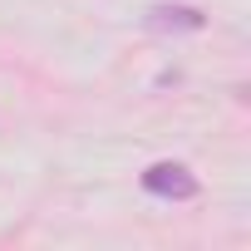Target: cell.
Instances as JSON below:
<instances>
[{"label":"cell","mask_w":251,"mask_h":251,"mask_svg":"<svg viewBox=\"0 0 251 251\" xmlns=\"http://www.w3.org/2000/svg\"><path fill=\"white\" fill-rule=\"evenodd\" d=\"M143 187H148L153 197H173V202L197 197V177H192L182 163H153V168L143 173Z\"/></svg>","instance_id":"1"},{"label":"cell","mask_w":251,"mask_h":251,"mask_svg":"<svg viewBox=\"0 0 251 251\" xmlns=\"http://www.w3.org/2000/svg\"><path fill=\"white\" fill-rule=\"evenodd\" d=\"M202 10L197 5H153L148 10V30H202Z\"/></svg>","instance_id":"2"}]
</instances>
